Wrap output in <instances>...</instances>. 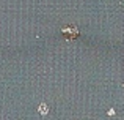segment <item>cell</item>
<instances>
[{"label":"cell","instance_id":"6da1fadb","mask_svg":"<svg viewBox=\"0 0 124 120\" xmlns=\"http://www.w3.org/2000/svg\"><path fill=\"white\" fill-rule=\"evenodd\" d=\"M61 33L66 35V38H76L77 33H79V30H77L74 25H69V27H64L63 30H61Z\"/></svg>","mask_w":124,"mask_h":120},{"label":"cell","instance_id":"7a4b0ae2","mask_svg":"<svg viewBox=\"0 0 124 120\" xmlns=\"http://www.w3.org/2000/svg\"><path fill=\"white\" fill-rule=\"evenodd\" d=\"M38 111H39V114L46 115V114L49 112V108H47V104H46V103H41V104H39V108H38Z\"/></svg>","mask_w":124,"mask_h":120},{"label":"cell","instance_id":"3957f363","mask_svg":"<svg viewBox=\"0 0 124 120\" xmlns=\"http://www.w3.org/2000/svg\"><path fill=\"white\" fill-rule=\"evenodd\" d=\"M107 114H108V115H115V111H113V109H108V112H107Z\"/></svg>","mask_w":124,"mask_h":120}]
</instances>
